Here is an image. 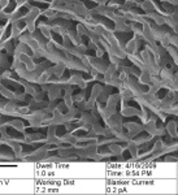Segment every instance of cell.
<instances>
[{"label": "cell", "mask_w": 178, "mask_h": 195, "mask_svg": "<svg viewBox=\"0 0 178 195\" xmlns=\"http://www.w3.org/2000/svg\"><path fill=\"white\" fill-rule=\"evenodd\" d=\"M122 128L125 129L133 138H134L137 134H140V133L143 131V125H140V124H135V122L122 124Z\"/></svg>", "instance_id": "1"}, {"label": "cell", "mask_w": 178, "mask_h": 195, "mask_svg": "<svg viewBox=\"0 0 178 195\" xmlns=\"http://www.w3.org/2000/svg\"><path fill=\"white\" fill-rule=\"evenodd\" d=\"M140 39L138 38H134V39H131L129 40L126 44H125V51H126V55H133V54H137L139 47H140Z\"/></svg>", "instance_id": "2"}, {"label": "cell", "mask_w": 178, "mask_h": 195, "mask_svg": "<svg viewBox=\"0 0 178 195\" xmlns=\"http://www.w3.org/2000/svg\"><path fill=\"white\" fill-rule=\"evenodd\" d=\"M126 148L130 151V155L135 159L137 155L139 154V148H140V146L137 143V142H135L134 139H130L129 142H126Z\"/></svg>", "instance_id": "3"}, {"label": "cell", "mask_w": 178, "mask_h": 195, "mask_svg": "<svg viewBox=\"0 0 178 195\" xmlns=\"http://www.w3.org/2000/svg\"><path fill=\"white\" fill-rule=\"evenodd\" d=\"M8 126H12L14 130H17V131L22 133V134L26 131V126H25V124H24V121H22V120H20V119H16V120H12L11 122H8Z\"/></svg>", "instance_id": "4"}, {"label": "cell", "mask_w": 178, "mask_h": 195, "mask_svg": "<svg viewBox=\"0 0 178 195\" xmlns=\"http://www.w3.org/2000/svg\"><path fill=\"white\" fill-rule=\"evenodd\" d=\"M120 100H121L120 94H109L108 99H107V102H105V105L107 107H111V108H116V105L118 104Z\"/></svg>", "instance_id": "5"}, {"label": "cell", "mask_w": 178, "mask_h": 195, "mask_svg": "<svg viewBox=\"0 0 178 195\" xmlns=\"http://www.w3.org/2000/svg\"><path fill=\"white\" fill-rule=\"evenodd\" d=\"M108 148L111 150V152H112L113 156H121L122 155V151L126 148V146H120L117 142H116V143L108 145Z\"/></svg>", "instance_id": "6"}, {"label": "cell", "mask_w": 178, "mask_h": 195, "mask_svg": "<svg viewBox=\"0 0 178 195\" xmlns=\"http://www.w3.org/2000/svg\"><path fill=\"white\" fill-rule=\"evenodd\" d=\"M139 111L135 109L134 107H130V105H126V107H123L122 111H121V116L122 117H130V116H138Z\"/></svg>", "instance_id": "7"}, {"label": "cell", "mask_w": 178, "mask_h": 195, "mask_svg": "<svg viewBox=\"0 0 178 195\" xmlns=\"http://www.w3.org/2000/svg\"><path fill=\"white\" fill-rule=\"evenodd\" d=\"M138 82L140 85H149L151 82V74L147 72V70H140V73L138 76Z\"/></svg>", "instance_id": "8"}, {"label": "cell", "mask_w": 178, "mask_h": 195, "mask_svg": "<svg viewBox=\"0 0 178 195\" xmlns=\"http://www.w3.org/2000/svg\"><path fill=\"white\" fill-rule=\"evenodd\" d=\"M130 30L135 34V38H138V39L143 38V29H142V26L139 24H137V22L130 24Z\"/></svg>", "instance_id": "9"}, {"label": "cell", "mask_w": 178, "mask_h": 195, "mask_svg": "<svg viewBox=\"0 0 178 195\" xmlns=\"http://www.w3.org/2000/svg\"><path fill=\"white\" fill-rule=\"evenodd\" d=\"M133 139H134L139 146H144L146 143H148V142H149L151 139H152V135H149L148 133H147V134H143V135H139V134H137V135H135L134 138H133Z\"/></svg>", "instance_id": "10"}, {"label": "cell", "mask_w": 178, "mask_h": 195, "mask_svg": "<svg viewBox=\"0 0 178 195\" xmlns=\"http://www.w3.org/2000/svg\"><path fill=\"white\" fill-rule=\"evenodd\" d=\"M165 131L172 138H175L177 137V122L175 121H169L168 125L165 126Z\"/></svg>", "instance_id": "11"}, {"label": "cell", "mask_w": 178, "mask_h": 195, "mask_svg": "<svg viewBox=\"0 0 178 195\" xmlns=\"http://www.w3.org/2000/svg\"><path fill=\"white\" fill-rule=\"evenodd\" d=\"M151 30H152V35H154V38H155L156 42L160 40V39H163L164 34H165V30L161 28V26H156V25H155Z\"/></svg>", "instance_id": "12"}, {"label": "cell", "mask_w": 178, "mask_h": 195, "mask_svg": "<svg viewBox=\"0 0 178 195\" xmlns=\"http://www.w3.org/2000/svg\"><path fill=\"white\" fill-rule=\"evenodd\" d=\"M120 97H121L123 102H129V100L133 99L134 96H133V94H131V91L129 90V88H126V87L122 86V87L120 88Z\"/></svg>", "instance_id": "13"}, {"label": "cell", "mask_w": 178, "mask_h": 195, "mask_svg": "<svg viewBox=\"0 0 178 195\" xmlns=\"http://www.w3.org/2000/svg\"><path fill=\"white\" fill-rule=\"evenodd\" d=\"M0 94H2L5 99H9V100H13L14 99V92L13 91H11L9 88H7L4 85L0 87Z\"/></svg>", "instance_id": "14"}, {"label": "cell", "mask_w": 178, "mask_h": 195, "mask_svg": "<svg viewBox=\"0 0 178 195\" xmlns=\"http://www.w3.org/2000/svg\"><path fill=\"white\" fill-rule=\"evenodd\" d=\"M165 51L172 56V59L174 60V64H177V47L172 46V44H169V46L165 47Z\"/></svg>", "instance_id": "15"}, {"label": "cell", "mask_w": 178, "mask_h": 195, "mask_svg": "<svg viewBox=\"0 0 178 195\" xmlns=\"http://www.w3.org/2000/svg\"><path fill=\"white\" fill-rule=\"evenodd\" d=\"M102 91H103V86H102V83H95L94 87H92V94H91V96L94 97V99H97Z\"/></svg>", "instance_id": "16"}, {"label": "cell", "mask_w": 178, "mask_h": 195, "mask_svg": "<svg viewBox=\"0 0 178 195\" xmlns=\"http://www.w3.org/2000/svg\"><path fill=\"white\" fill-rule=\"evenodd\" d=\"M87 33H88V29L86 28V26L83 24H78V26H77V34L81 35V37H83V35H86V37H87Z\"/></svg>", "instance_id": "17"}, {"label": "cell", "mask_w": 178, "mask_h": 195, "mask_svg": "<svg viewBox=\"0 0 178 195\" xmlns=\"http://www.w3.org/2000/svg\"><path fill=\"white\" fill-rule=\"evenodd\" d=\"M5 52H7V55L9 56V55H13L14 54V46L12 44V42L11 40H7L5 42Z\"/></svg>", "instance_id": "18"}, {"label": "cell", "mask_w": 178, "mask_h": 195, "mask_svg": "<svg viewBox=\"0 0 178 195\" xmlns=\"http://www.w3.org/2000/svg\"><path fill=\"white\" fill-rule=\"evenodd\" d=\"M25 66H26V69H28V70L33 72V70H35V68H37V63L34 61V59H33V57H30V59H29V60L25 63Z\"/></svg>", "instance_id": "19"}, {"label": "cell", "mask_w": 178, "mask_h": 195, "mask_svg": "<svg viewBox=\"0 0 178 195\" xmlns=\"http://www.w3.org/2000/svg\"><path fill=\"white\" fill-rule=\"evenodd\" d=\"M103 129H104V126L99 125V124H97V122H95L94 125H92V128H91V130L95 133L96 135H102V134H103Z\"/></svg>", "instance_id": "20"}, {"label": "cell", "mask_w": 178, "mask_h": 195, "mask_svg": "<svg viewBox=\"0 0 178 195\" xmlns=\"http://www.w3.org/2000/svg\"><path fill=\"white\" fill-rule=\"evenodd\" d=\"M85 100V92H79V94H76L73 95V102L74 104H78V103H81Z\"/></svg>", "instance_id": "21"}, {"label": "cell", "mask_w": 178, "mask_h": 195, "mask_svg": "<svg viewBox=\"0 0 178 195\" xmlns=\"http://www.w3.org/2000/svg\"><path fill=\"white\" fill-rule=\"evenodd\" d=\"M46 160H47V161H50V163H60V161H63V157H60L59 155L51 156V157H48V156H47Z\"/></svg>", "instance_id": "22"}, {"label": "cell", "mask_w": 178, "mask_h": 195, "mask_svg": "<svg viewBox=\"0 0 178 195\" xmlns=\"http://www.w3.org/2000/svg\"><path fill=\"white\" fill-rule=\"evenodd\" d=\"M43 96H44V94H43V91H37L34 95H33V100L34 102H42L43 100Z\"/></svg>", "instance_id": "23"}, {"label": "cell", "mask_w": 178, "mask_h": 195, "mask_svg": "<svg viewBox=\"0 0 178 195\" xmlns=\"http://www.w3.org/2000/svg\"><path fill=\"white\" fill-rule=\"evenodd\" d=\"M56 109L59 111V112H61V113H65L66 111H68V107L64 104V102L63 103H59L57 105H56Z\"/></svg>", "instance_id": "24"}, {"label": "cell", "mask_w": 178, "mask_h": 195, "mask_svg": "<svg viewBox=\"0 0 178 195\" xmlns=\"http://www.w3.org/2000/svg\"><path fill=\"white\" fill-rule=\"evenodd\" d=\"M87 83H88V81H86V79L82 78L81 81L78 82V87H79V88H82V90H85V88L87 87Z\"/></svg>", "instance_id": "25"}, {"label": "cell", "mask_w": 178, "mask_h": 195, "mask_svg": "<svg viewBox=\"0 0 178 195\" xmlns=\"http://www.w3.org/2000/svg\"><path fill=\"white\" fill-rule=\"evenodd\" d=\"M95 52H96L95 55H96V57H97V59H102V57H103V55H104V50H102L100 47H97V48L95 50Z\"/></svg>", "instance_id": "26"}, {"label": "cell", "mask_w": 178, "mask_h": 195, "mask_svg": "<svg viewBox=\"0 0 178 195\" xmlns=\"http://www.w3.org/2000/svg\"><path fill=\"white\" fill-rule=\"evenodd\" d=\"M165 161H169V163L173 161V163H175V161H177V157H175V156H166V157H165Z\"/></svg>", "instance_id": "27"}, {"label": "cell", "mask_w": 178, "mask_h": 195, "mask_svg": "<svg viewBox=\"0 0 178 195\" xmlns=\"http://www.w3.org/2000/svg\"><path fill=\"white\" fill-rule=\"evenodd\" d=\"M26 3H28V0H16L17 7H22V5H25Z\"/></svg>", "instance_id": "28"}]
</instances>
